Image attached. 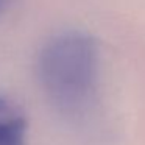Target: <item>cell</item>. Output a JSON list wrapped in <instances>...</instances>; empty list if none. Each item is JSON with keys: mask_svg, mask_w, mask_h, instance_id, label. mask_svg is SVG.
Wrapping results in <instances>:
<instances>
[{"mask_svg": "<svg viewBox=\"0 0 145 145\" xmlns=\"http://www.w3.org/2000/svg\"><path fill=\"white\" fill-rule=\"evenodd\" d=\"M38 80L56 112L80 119L95 98L98 81V50L95 41L81 31L52 36L38 55Z\"/></svg>", "mask_w": 145, "mask_h": 145, "instance_id": "6da1fadb", "label": "cell"}, {"mask_svg": "<svg viewBox=\"0 0 145 145\" xmlns=\"http://www.w3.org/2000/svg\"><path fill=\"white\" fill-rule=\"evenodd\" d=\"M27 119L0 97V145H27Z\"/></svg>", "mask_w": 145, "mask_h": 145, "instance_id": "7a4b0ae2", "label": "cell"}, {"mask_svg": "<svg viewBox=\"0 0 145 145\" xmlns=\"http://www.w3.org/2000/svg\"><path fill=\"white\" fill-rule=\"evenodd\" d=\"M8 3H10V0H0V17H2V14L8 8Z\"/></svg>", "mask_w": 145, "mask_h": 145, "instance_id": "3957f363", "label": "cell"}]
</instances>
